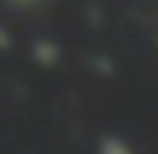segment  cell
<instances>
[{
  "mask_svg": "<svg viewBox=\"0 0 158 154\" xmlns=\"http://www.w3.org/2000/svg\"><path fill=\"white\" fill-rule=\"evenodd\" d=\"M97 154H135V146L127 139H120V135H104L97 143Z\"/></svg>",
  "mask_w": 158,
  "mask_h": 154,
  "instance_id": "obj_1",
  "label": "cell"
},
{
  "mask_svg": "<svg viewBox=\"0 0 158 154\" xmlns=\"http://www.w3.org/2000/svg\"><path fill=\"white\" fill-rule=\"evenodd\" d=\"M12 8H35V4H43V0H8Z\"/></svg>",
  "mask_w": 158,
  "mask_h": 154,
  "instance_id": "obj_3",
  "label": "cell"
},
{
  "mask_svg": "<svg viewBox=\"0 0 158 154\" xmlns=\"http://www.w3.org/2000/svg\"><path fill=\"white\" fill-rule=\"evenodd\" d=\"M35 58L39 62H54V46L50 43H35Z\"/></svg>",
  "mask_w": 158,
  "mask_h": 154,
  "instance_id": "obj_2",
  "label": "cell"
}]
</instances>
